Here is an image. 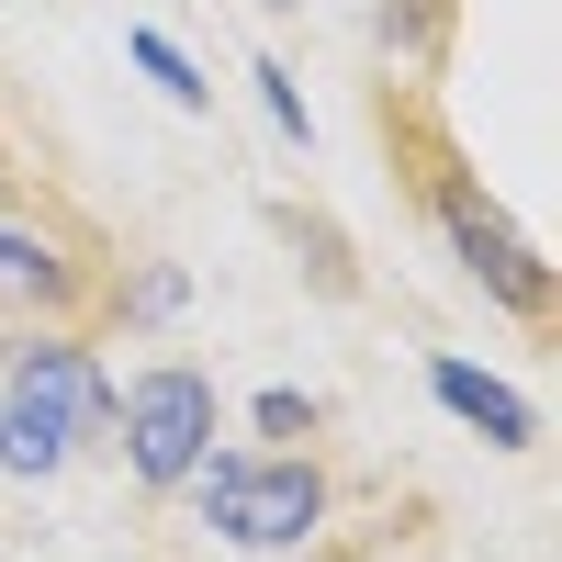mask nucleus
Wrapping results in <instances>:
<instances>
[{"label":"nucleus","mask_w":562,"mask_h":562,"mask_svg":"<svg viewBox=\"0 0 562 562\" xmlns=\"http://www.w3.org/2000/svg\"><path fill=\"white\" fill-rule=\"evenodd\" d=\"M180 495H192L203 529L225 551H248V562L315 551L326 518H338V473H326L315 450H203V473L180 484Z\"/></svg>","instance_id":"nucleus-3"},{"label":"nucleus","mask_w":562,"mask_h":562,"mask_svg":"<svg viewBox=\"0 0 562 562\" xmlns=\"http://www.w3.org/2000/svg\"><path fill=\"white\" fill-rule=\"evenodd\" d=\"M270 225H281V237H293V248H304V270H315V293H326V304H349V293H360V270H349V237H338V225H326V214L281 203Z\"/></svg>","instance_id":"nucleus-9"},{"label":"nucleus","mask_w":562,"mask_h":562,"mask_svg":"<svg viewBox=\"0 0 562 562\" xmlns=\"http://www.w3.org/2000/svg\"><path fill=\"white\" fill-rule=\"evenodd\" d=\"M371 135H383L405 203L428 214V237L461 259V281H473V293H495L518 326H551V259L529 248V225L484 192V169L450 147V124L428 113V90H416V79H383V90H371Z\"/></svg>","instance_id":"nucleus-1"},{"label":"nucleus","mask_w":562,"mask_h":562,"mask_svg":"<svg viewBox=\"0 0 562 562\" xmlns=\"http://www.w3.org/2000/svg\"><path fill=\"white\" fill-rule=\"evenodd\" d=\"M124 45H135V68H147V79H158V90H169V113H214V79H203V68H192V57H180V45H169V34H158V23H135V34H124Z\"/></svg>","instance_id":"nucleus-10"},{"label":"nucleus","mask_w":562,"mask_h":562,"mask_svg":"<svg viewBox=\"0 0 562 562\" xmlns=\"http://www.w3.org/2000/svg\"><path fill=\"white\" fill-rule=\"evenodd\" d=\"M102 281L113 259L68 203H45V192L0 203V326L12 338L23 326H102Z\"/></svg>","instance_id":"nucleus-4"},{"label":"nucleus","mask_w":562,"mask_h":562,"mask_svg":"<svg viewBox=\"0 0 562 562\" xmlns=\"http://www.w3.org/2000/svg\"><path fill=\"white\" fill-rule=\"evenodd\" d=\"M248 90H259V113H270L281 147H315V113H304V90H293V68H281V57H248Z\"/></svg>","instance_id":"nucleus-11"},{"label":"nucleus","mask_w":562,"mask_h":562,"mask_svg":"<svg viewBox=\"0 0 562 562\" xmlns=\"http://www.w3.org/2000/svg\"><path fill=\"white\" fill-rule=\"evenodd\" d=\"M270 562H349V551H326V540H315V551H270Z\"/></svg>","instance_id":"nucleus-14"},{"label":"nucleus","mask_w":562,"mask_h":562,"mask_svg":"<svg viewBox=\"0 0 562 562\" xmlns=\"http://www.w3.org/2000/svg\"><path fill=\"white\" fill-rule=\"evenodd\" d=\"M214 439H225V383L203 360H147V371L113 383V450L147 495H180Z\"/></svg>","instance_id":"nucleus-5"},{"label":"nucleus","mask_w":562,"mask_h":562,"mask_svg":"<svg viewBox=\"0 0 562 562\" xmlns=\"http://www.w3.org/2000/svg\"><path fill=\"white\" fill-rule=\"evenodd\" d=\"M450 23H461V0H383V23H371V34H383V57H394L405 79H428V68L450 57Z\"/></svg>","instance_id":"nucleus-8"},{"label":"nucleus","mask_w":562,"mask_h":562,"mask_svg":"<svg viewBox=\"0 0 562 562\" xmlns=\"http://www.w3.org/2000/svg\"><path fill=\"white\" fill-rule=\"evenodd\" d=\"M90 439H113V371L90 326H23L0 349V473L57 484Z\"/></svg>","instance_id":"nucleus-2"},{"label":"nucleus","mask_w":562,"mask_h":562,"mask_svg":"<svg viewBox=\"0 0 562 562\" xmlns=\"http://www.w3.org/2000/svg\"><path fill=\"white\" fill-rule=\"evenodd\" d=\"M0 203H23V158H12V135H0Z\"/></svg>","instance_id":"nucleus-13"},{"label":"nucleus","mask_w":562,"mask_h":562,"mask_svg":"<svg viewBox=\"0 0 562 562\" xmlns=\"http://www.w3.org/2000/svg\"><path fill=\"white\" fill-rule=\"evenodd\" d=\"M248 416H259V439H270V450H315V428H326V405H315V394H293V383H270Z\"/></svg>","instance_id":"nucleus-12"},{"label":"nucleus","mask_w":562,"mask_h":562,"mask_svg":"<svg viewBox=\"0 0 562 562\" xmlns=\"http://www.w3.org/2000/svg\"><path fill=\"white\" fill-rule=\"evenodd\" d=\"M270 12H281V0H270Z\"/></svg>","instance_id":"nucleus-15"},{"label":"nucleus","mask_w":562,"mask_h":562,"mask_svg":"<svg viewBox=\"0 0 562 562\" xmlns=\"http://www.w3.org/2000/svg\"><path fill=\"white\" fill-rule=\"evenodd\" d=\"M180 304H192V270H180V259H135V270L102 281V326H124V338L180 326Z\"/></svg>","instance_id":"nucleus-7"},{"label":"nucleus","mask_w":562,"mask_h":562,"mask_svg":"<svg viewBox=\"0 0 562 562\" xmlns=\"http://www.w3.org/2000/svg\"><path fill=\"white\" fill-rule=\"evenodd\" d=\"M428 394H439L484 450H529V439H540V405H529L518 383H495V371H473L461 349H428Z\"/></svg>","instance_id":"nucleus-6"}]
</instances>
